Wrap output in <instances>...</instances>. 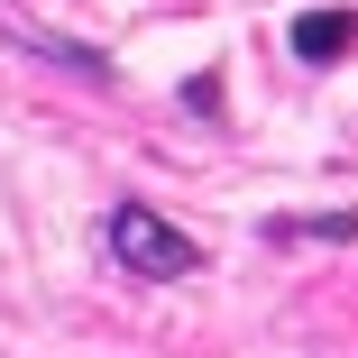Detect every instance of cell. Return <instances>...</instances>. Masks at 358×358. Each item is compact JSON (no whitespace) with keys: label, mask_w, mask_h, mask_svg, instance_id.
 <instances>
[{"label":"cell","mask_w":358,"mask_h":358,"mask_svg":"<svg viewBox=\"0 0 358 358\" xmlns=\"http://www.w3.org/2000/svg\"><path fill=\"white\" fill-rule=\"evenodd\" d=\"M349 46H358V19H349V10H303V19H294V55H303V64H340Z\"/></svg>","instance_id":"7a4b0ae2"},{"label":"cell","mask_w":358,"mask_h":358,"mask_svg":"<svg viewBox=\"0 0 358 358\" xmlns=\"http://www.w3.org/2000/svg\"><path fill=\"white\" fill-rule=\"evenodd\" d=\"M275 239H358V211H322V221H285Z\"/></svg>","instance_id":"3957f363"},{"label":"cell","mask_w":358,"mask_h":358,"mask_svg":"<svg viewBox=\"0 0 358 358\" xmlns=\"http://www.w3.org/2000/svg\"><path fill=\"white\" fill-rule=\"evenodd\" d=\"M110 257H120L129 275H157V285H166V275H193V266H202V248H193V239H184L175 221H157L148 202H120V211H110Z\"/></svg>","instance_id":"6da1fadb"}]
</instances>
